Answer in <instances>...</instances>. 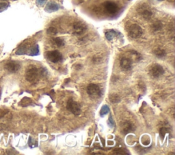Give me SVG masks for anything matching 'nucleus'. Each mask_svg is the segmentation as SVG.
<instances>
[{"label":"nucleus","instance_id":"1","mask_svg":"<svg viewBox=\"0 0 175 155\" xmlns=\"http://www.w3.org/2000/svg\"><path fill=\"white\" fill-rule=\"evenodd\" d=\"M143 34V30L142 27L138 24H132L128 28V34L129 37L133 39H137L140 38Z\"/></svg>","mask_w":175,"mask_h":155},{"label":"nucleus","instance_id":"2","mask_svg":"<svg viewBox=\"0 0 175 155\" xmlns=\"http://www.w3.org/2000/svg\"><path fill=\"white\" fill-rule=\"evenodd\" d=\"M38 74H39V70L35 66H31L28 68H27L25 77L27 81L34 82L38 78Z\"/></svg>","mask_w":175,"mask_h":155},{"label":"nucleus","instance_id":"3","mask_svg":"<svg viewBox=\"0 0 175 155\" xmlns=\"http://www.w3.org/2000/svg\"><path fill=\"white\" fill-rule=\"evenodd\" d=\"M87 93L92 98H98L101 96L102 92L99 85L94 84H90L87 87Z\"/></svg>","mask_w":175,"mask_h":155},{"label":"nucleus","instance_id":"4","mask_svg":"<svg viewBox=\"0 0 175 155\" xmlns=\"http://www.w3.org/2000/svg\"><path fill=\"white\" fill-rule=\"evenodd\" d=\"M66 107H67V109L69 111V112H71L72 113H73L74 115H78L82 112L81 106H80V105L77 103V102L73 101L72 98L69 99V100L68 101Z\"/></svg>","mask_w":175,"mask_h":155},{"label":"nucleus","instance_id":"5","mask_svg":"<svg viewBox=\"0 0 175 155\" xmlns=\"http://www.w3.org/2000/svg\"><path fill=\"white\" fill-rule=\"evenodd\" d=\"M87 30V27L82 21H76L73 26V34L76 36H81Z\"/></svg>","mask_w":175,"mask_h":155},{"label":"nucleus","instance_id":"6","mask_svg":"<svg viewBox=\"0 0 175 155\" xmlns=\"http://www.w3.org/2000/svg\"><path fill=\"white\" fill-rule=\"evenodd\" d=\"M47 58L53 63H57L62 60V55L57 50L48 51L47 53Z\"/></svg>","mask_w":175,"mask_h":155},{"label":"nucleus","instance_id":"7","mask_svg":"<svg viewBox=\"0 0 175 155\" xmlns=\"http://www.w3.org/2000/svg\"><path fill=\"white\" fill-rule=\"evenodd\" d=\"M150 74L152 77H155V78H157L159 77L161 75L164 73V69L162 66L158 64H152L151 68H150Z\"/></svg>","mask_w":175,"mask_h":155},{"label":"nucleus","instance_id":"8","mask_svg":"<svg viewBox=\"0 0 175 155\" xmlns=\"http://www.w3.org/2000/svg\"><path fill=\"white\" fill-rule=\"evenodd\" d=\"M138 12L144 19L149 20L152 16V12L148 5L143 4L138 8Z\"/></svg>","mask_w":175,"mask_h":155},{"label":"nucleus","instance_id":"9","mask_svg":"<svg viewBox=\"0 0 175 155\" xmlns=\"http://www.w3.org/2000/svg\"><path fill=\"white\" fill-rule=\"evenodd\" d=\"M4 68L10 73H15L19 71V69L21 68V65L20 64L15 61H10L9 62L5 64Z\"/></svg>","mask_w":175,"mask_h":155},{"label":"nucleus","instance_id":"10","mask_svg":"<svg viewBox=\"0 0 175 155\" xmlns=\"http://www.w3.org/2000/svg\"><path fill=\"white\" fill-rule=\"evenodd\" d=\"M104 8L107 12L110 15H114L118 10V5L112 2H106L104 4Z\"/></svg>","mask_w":175,"mask_h":155},{"label":"nucleus","instance_id":"11","mask_svg":"<svg viewBox=\"0 0 175 155\" xmlns=\"http://www.w3.org/2000/svg\"><path fill=\"white\" fill-rule=\"evenodd\" d=\"M120 64L121 68L125 71H129L132 67V61L129 57H123L120 60Z\"/></svg>","mask_w":175,"mask_h":155},{"label":"nucleus","instance_id":"12","mask_svg":"<svg viewBox=\"0 0 175 155\" xmlns=\"http://www.w3.org/2000/svg\"><path fill=\"white\" fill-rule=\"evenodd\" d=\"M121 126H122V131H123L124 134H127L128 133L134 131L135 129L134 125L129 121L124 122L122 124Z\"/></svg>","mask_w":175,"mask_h":155},{"label":"nucleus","instance_id":"13","mask_svg":"<svg viewBox=\"0 0 175 155\" xmlns=\"http://www.w3.org/2000/svg\"><path fill=\"white\" fill-rule=\"evenodd\" d=\"M59 8L60 5L56 4V3L54 2H49V3H47L44 10H45V11H47V12H53L58 10Z\"/></svg>","mask_w":175,"mask_h":155},{"label":"nucleus","instance_id":"14","mask_svg":"<svg viewBox=\"0 0 175 155\" xmlns=\"http://www.w3.org/2000/svg\"><path fill=\"white\" fill-rule=\"evenodd\" d=\"M162 27H163V24H162V22L159 21H155V23L151 26L152 30L155 32L160 31V30L162 29Z\"/></svg>","mask_w":175,"mask_h":155},{"label":"nucleus","instance_id":"15","mask_svg":"<svg viewBox=\"0 0 175 155\" xmlns=\"http://www.w3.org/2000/svg\"><path fill=\"white\" fill-rule=\"evenodd\" d=\"M118 34V33L116 32V31H114V30L111 29V30H109V31L105 32V37H106V38L108 40L111 41L116 36H117Z\"/></svg>","mask_w":175,"mask_h":155},{"label":"nucleus","instance_id":"16","mask_svg":"<svg viewBox=\"0 0 175 155\" xmlns=\"http://www.w3.org/2000/svg\"><path fill=\"white\" fill-rule=\"evenodd\" d=\"M154 53L157 57H159V58H162L164 56H166V53L164 49H161V48H157L155 49V50L154 51Z\"/></svg>","mask_w":175,"mask_h":155},{"label":"nucleus","instance_id":"17","mask_svg":"<svg viewBox=\"0 0 175 155\" xmlns=\"http://www.w3.org/2000/svg\"><path fill=\"white\" fill-rule=\"evenodd\" d=\"M39 53V46L38 45H36L33 46L32 47L30 48V55L32 56H34V55H37Z\"/></svg>","mask_w":175,"mask_h":155},{"label":"nucleus","instance_id":"18","mask_svg":"<svg viewBox=\"0 0 175 155\" xmlns=\"http://www.w3.org/2000/svg\"><path fill=\"white\" fill-rule=\"evenodd\" d=\"M27 51V46L26 45H22L20 47H19L17 51H16V55H23L26 54Z\"/></svg>","mask_w":175,"mask_h":155},{"label":"nucleus","instance_id":"19","mask_svg":"<svg viewBox=\"0 0 175 155\" xmlns=\"http://www.w3.org/2000/svg\"><path fill=\"white\" fill-rule=\"evenodd\" d=\"M32 103V101L31 100V99L27 97H25L22 99L21 101L20 102V105L22 107H27V106H29L30 105H31Z\"/></svg>","mask_w":175,"mask_h":155},{"label":"nucleus","instance_id":"20","mask_svg":"<svg viewBox=\"0 0 175 155\" xmlns=\"http://www.w3.org/2000/svg\"><path fill=\"white\" fill-rule=\"evenodd\" d=\"M110 101L112 103H118L121 101V97L117 95H112L110 96Z\"/></svg>","mask_w":175,"mask_h":155},{"label":"nucleus","instance_id":"21","mask_svg":"<svg viewBox=\"0 0 175 155\" xmlns=\"http://www.w3.org/2000/svg\"><path fill=\"white\" fill-rule=\"evenodd\" d=\"M54 42L55 44V45L58 46V47H61V46L65 45V41L60 38H55L54 39Z\"/></svg>","mask_w":175,"mask_h":155},{"label":"nucleus","instance_id":"22","mask_svg":"<svg viewBox=\"0 0 175 155\" xmlns=\"http://www.w3.org/2000/svg\"><path fill=\"white\" fill-rule=\"evenodd\" d=\"M109 112H110V109L107 105H103V106L101 108V112H100V115L103 117V116L106 115L107 113H108Z\"/></svg>","mask_w":175,"mask_h":155},{"label":"nucleus","instance_id":"23","mask_svg":"<svg viewBox=\"0 0 175 155\" xmlns=\"http://www.w3.org/2000/svg\"><path fill=\"white\" fill-rule=\"evenodd\" d=\"M47 33L49 35H51V36H54L55 34H57L58 33V30L56 29V28H55L54 27H49V28L47 29Z\"/></svg>","mask_w":175,"mask_h":155},{"label":"nucleus","instance_id":"24","mask_svg":"<svg viewBox=\"0 0 175 155\" xmlns=\"http://www.w3.org/2000/svg\"><path fill=\"white\" fill-rule=\"evenodd\" d=\"M168 132V129L166 128V127H162L159 129V135L162 139H163V137H165V135Z\"/></svg>","mask_w":175,"mask_h":155},{"label":"nucleus","instance_id":"25","mask_svg":"<svg viewBox=\"0 0 175 155\" xmlns=\"http://www.w3.org/2000/svg\"><path fill=\"white\" fill-rule=\"evenodd\" d=\"M8 6H9V4H8V3L0 2V12L6 10Z\"/></svg>","mask_w":175,"mask_h":155},{"label":"nucleus","instance_id":"26","mask_svg":"<svg viewBox=\"0 0 175 155\" xmlns=\"http://www.w3.org/2000/svg\"><path fill=\"white\" fill-rule=\"evenodd\" d=\"M114 124L115 123H114V119L112 118V115H110L109 117V125L110 127H112H112L114 126Z\"/></svg>","mask_w":175,"mask_h":155},{"label":"nucleus","instance_id":"27","mask_svg":"<svg viewBox=\"0 0 175 155\" xmlns=\"http://www.w3.org/2000/svg\"><path fill=\"white\" fill-rule=\"evenodd\" d=\"M114 153L116 154H126V152H124L123 150H120V149H117V150H114Z\"/></svg>","mask_w":175,"mask_h":155},{"label":"nucleus","instance_id":"28","mask_svg":"<svg viewBox=\"0 0 175 155\" xmlns=\"http://www.w3.org/2000/svg\"><path fill=\"white\" fill-rule=\"evenodd\" d=\"M37 4L39 5H43L47 2V0H37Z\"/></svg>","mask_w":175,"mask_h":155},{"label":"nucleus","instance_id":"29","mask_svg":"<svg viewBox=\"0 0 175 155\" xmlns=\"http://www.w3.org/2000/svg\"><path fill=\"white\" fill-rule=\"evenodd\" d=\"M158 1H163V0H158Z\"/></svg>","mask_w":175,"mask_h":155}]
</instances>
